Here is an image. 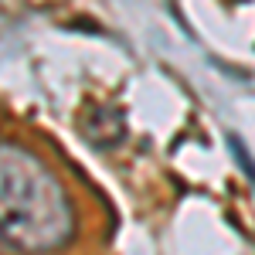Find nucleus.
Masks as SVG:
<instances>
[{
  "mask_svg": "<svg viewBox=\"0 0 255 255\" xmlns=\"http://www.w3.org/2000/svg\"><path fill=\"white\" fill-rule=\"evenodd\" d=\"M75 235V208L58 174L14 139H0V242L20 255H48Z\"/></svg>",
  "mask_w": 255,
  "mask_h": 255,
  "instance_id": "f257e3e1",
  "label": "nucleus"
}]
</instances>
